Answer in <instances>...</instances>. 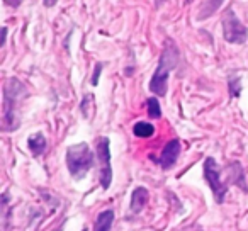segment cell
I'll list each match as a JSON object with an SVG mask.
<instances>
[{"mask_svg":"<svg viewBox=\"0 0 248 231\" xmlns=\"http://www.w3.org/2000/svg\"><path fill=\"white\" fill-rule=\"evenodd\" d=\"M19 2H21V0H11L12 5H19Z\"/></svg>","mask_w":248,"mask_h":231,"instance_id":"18","label":"cell"},{"mask_svg":"<svg viewBox=\"0 0 248 231\" xmlns=\"http://www.w3.org/2000/svg\"><path fill=\"white\" fill-rule=\"evenodd\" d=\"M179 63V49L172 41L165 43V48L160 56L158 66H156L155 73H153L152 80H150V90L155 95L165 97L167 89H169V75Z\"/></svg>","mask_w":248,"mask_h":231,"instance_id":"2","label":"cell"},{"mask_svg":"<svg viewBox=\"0 0 248 231\" xmlns=\"http://www.w3.org/2000/svg\"><path fill=\"white\" fill-rule=\"evenodd\" d=\"M26 95L28 89L17 78L7 80L4 87V118H2L4 131H14L19 128V109Z\"/></svg>","mask_w":248,"mask_h":231,"instance_id":"1","label":"cell"},{"mask_svg":"<svg viewBox=\"0 0 248 231\" xmlns=\"http://www.w3.org/2000/svg\"><path fill=\"white\" fill-rule=\"evenodd\" d=\"M146 106H148L150 119H160L162 118V109H160V102L156 100V97H150L148 102H146Z\"/></svg>","mask_w":248,"mask_h":231,"instance_id":"13","label":"cell"},{"mask_svg":"<svg viewBox=\"0 0 248 231\" xmlns=\"http://www.w3.org/2000/svg\"><path fill=\"white\" fill-rule=\"evenodd\" d=\"M223 2H224V0H206V2H204V5L201 7L199 14H197V19H199V21H202V19L211 17V15H213L214 12L221 7V4H223Z\"/></svg>","mask_w":248,"mask_h":231,"instance_id":"11","label":"cell"},{"mask_svg":"<svg viewBox=\"0 0 248 231\" xmlns=\"http://www.w3.org/2000/svg\"><path fill=\"white\" fill-rule=\"evenodd\" d=\"M187 2H190V0H187Z\"/></svg>","mask_w":248,"mask_h":231,"instance_id":"19","label":"cell"},{"mask_svg":"<svg viewBox=\"0 0 248 231\" xmlns=\"http://www.w3.org/2000/svg\"><path fill=\"white\" fill-rule=\"evenodd\" d=\"M163 2H167V0H155V5H156V7H160V5H162Z\"/></svg>","mask_w":248,"mask_h":231,"instance_id":"17","label":"cell"},{"mask_svg":"<svg viewBox=\"0 0 248 231\" xmlns=\"http://www.w3.org/2000/svg\"><path fill=\"white\" fill-rule=\"evenodd\" d=\"M28 146H29V150H31V153L34 156L43 155V153H45V150H46V138L41 135V133H36V135L29 136Z\"/></svg>","mask_w":248,"mask_h":231,"instance_id":"10","label":"cell"},{"mask_svg":"<svg viewBox=\"0 0 248 231\" xmlns=\"http://www.w3.org/2000/svg\"><path fill=\"white\" fill-rule=\"evenodd\" d=\"M204 179H206V182L209 184L211 190H213L214 194V200H216L217 204H223L224 200V196H226L228 192V187L226 184L221 180V173L219 170H217V165L216 162H214V158H206V162H204Z\"/></svg>","mask_w":248,"mask_h":231,"instance_id":"5","label":"cell"},{"mask_svg":"<svg viewBox=\"0 0 248 231\" xmlns=\"http://www.w3.org/2000/svg\"><path fill=\"white\" fill-rule=\"evenodd\" d=\"M114 223V211L112 209H106L97 216L95 219V226L93 231H110V226Z\"/></svg>","mask_w":248,"mask_h":231,"instance_id":"9","label":"cell"},{"mask_svg":"<svg viewBox=\"0 0 248 231\" xmlns=\"http://www.w3.org/2000/svg\"><path fill=\"white\" fill-rule=\"evenodd\" d=\"M97 158L100 165V185L102 189H109L112 182V169H110V150L109 138L100 136L97 139Z\"/></svg>","mask_w":248,"mask_h":231,"instance_id":"6","label":"cell"},{"mask_svg":"<svg viewBox=\"0 0 248 231\" xmlns=\"http://www.w3.org/2000/svg\"><path fill=\"white\" fill-rule=\"evenodd\" d=\"M223 36L228 43L233 45H243L248 38V29L240 22L233 9H228L223 15Z\"/></svg>","mask_w":248,"mask_h":231,"instance_id":"4","label":"cell"},{"mask_svg":"<svg viewBox=\"0 0 248 231\" xmlns=\"http://www.w3.org/2000/svg\"><path fill=\"white\" fill-rule=\"evenodd\" d=\"M100 70H102V65L97 63L95 66V72H93V77H92V85H97L99 83V75H100Z\"/></svg>","mask_w":248,"mask_h":231,"instance_id":"15","label":"cell"},{"mask_svg":"<svg viewBox=\"0 0 248 231\" xmlns=\"http://www.w3.org/2000/svg\"><path fill=\"white\" fill-rule=\"evenodd\" d=\"M179 155H180V141L179 139H172V141L167 143L162 155H160V158H158L160 167H162L163 170L172 169V167L175 165Z\"/></svg>","mask_w":248,"mask_h":231,"instance_id":"7","label":"cell"},{"mask_svg":"<svg viewBox=\"0 0 248 231\" xmlns=\"http://www.w3.org/2000/svg\"><path fill=\"white\" fill-rule=\"evenodd\" d=\"M230 92L233 97L240 95V78H233L230 80Z\"/></svg>","mask_w":248,"mask_h":231,"instance_id":"14","label":"cell"},{"mask_svg":"<svg viewBox=\"0 0 248 231\" xmlns=\"http://www.w3.org/2000/svg\"><path fill=\"white\" fill-rule=\"evenodd\" d=\"M93 165V153L87 143H77L66 150V167L73 179H83Z\"/></svg>","mask_w":248,"mask_h":231,"instance_id":"3","label":"cell"},{"mask_svg":"<svg viewBox=\"0 0 248 231\" xmlns=\"http://www.w3.org/2000/svg\"><path fill=\"white\" fill-rule=\"evenodd\" d=\"M133 135L138 136V138H150V136L155 135V128H153V124H150V123L140 121L133 126Z\"/></svg>","mask_w":248,"mask_h":231,"instance_id":"12","label":"cell"},{"mask_svg":"<svg viewBox=\"0 0 248 231\" xmlns=\"http://www.w3.org/2000/svg\"><path fill=\"white\" fill-rule=\"evenodd\" d=\"M56 2H58V0H43V4H45L46 7H53Z\"/></svg>","mask_w":248,"mask_h":231,"instance_id":"16","label":"cell"},{"mask_svg":"<svg viewBox=\"0 0 248 231\" xmlns=\"http://www.w3.org/2000/svg\"><path fill=\"white\" fill-rule=\"evenodd\" d=\"M146 200H148V190L145 187H136L133 190V196H131V209L133 214H140L143 211V207L146 206Z\"/></svg>","mask_w":248,"mask_h":231,"instance_id":"8","label":"cell"}]
</instances>
